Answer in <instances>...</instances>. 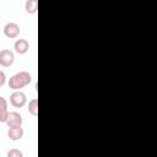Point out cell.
<instances>
[{"label": "cell", "mask_w": 157, "mask_h": 157, "mask_svg": "<svg viewBox=\"0 0 157 157\" xmlns=\"http://www.w3.org/2000/svg\"><path fill=\"white\" fill-rule=\"evenodd\" d=\"M31 81H32V76H31L29 72H27V71H20V72H17V74H15L13 76L10 77V80H9V87L11 90H13V91L21 90L25 86L29 85Z\"/></svg>", "instance_id": "1"}, {"label": "cell", "mask_w": 157, "mask_h": 157, "mask_svg": "<svg viewBox=\"0 0 157 157\" xmlns=\"http://www.w3.org/2000/svg\"><path fill=\"white\" fill-rule=\"evenodd\" d=\"M10 103L15 107V108H22L26 103H27V97L26 94L20 91V90H16L11 93L10 96Z\"/></svg>", "instance_id": "2"}, {"label": "cell", "mask_w": 157, "mask_h": 157, "mask_svg": "<svg viewBox=\"0 0 157 157\" xmlns=\"http://www.w3.org/2000/svg\"><path fill=\"white\" fill-rule=\"evenodd\" d=\"M15 61V55L13 52H11L10 49H2L0 50V65L4 67H9L13 64Z\"/></svg>", "instance_id": "3"}, {"label": "cell", "mask_w": 157, "mask_h": 157, "mask_svg": "<svg viewBox=\"0 0 157 157\" xmlns=\"http://www.w3.org/2000/svg\"><path fill=\"white\" fill-rule=\"evenodd\" d=\"M20 26L16 23V22H7L4 27V34L10 38V39H13V38H17L18 34H20Z\"/></svg>", "instance_id": "4"}, {"label": "cell", "mask_w": 157, "mask_h": 157, "mask_svg": "<svg viewBox=\"0 0 157 157\" xmlns=\"http://www.w3.org/2000/svg\"><path fill=\"white\" fill-rule=\"evenodd\" d=\"M22 115L17 112H9V115L6 118L5 124L9 128H15V126H21L22 125Z\"/></svg>", "instance_id": "5"}, {"label": "cell", "mask_w": 157, "mask_h": 157, "mask_svg": "<svg viewBox=\"0 0 157 157\" xmlns=\"http://www.w3.org/2000/svg\"><path fill=\"white\" fill-rule=\"evenodd\" d=\"M13 48H15L16 53H18V54H26L28 52V49H29V43H28L27 39L20 38V39H17L15 42Z\"/></svg>", "instance_id": "6"}, {"label": "cell", "mask_w": 157, "mask_h": 157, "mask_svg": "<svg viewBox=\"0 0 157 157\" xmlns=\"http://www.w3.org/2000/svg\"><path fill=\"white\" fill-rule=\"evenodd\" d=\"M23 129L21 126H15V128H9V131H7V136L10 137V140L12 141H17L23 137Z\"/></svg>", "instance_id": "7"}, {"label": "cell", "mask_w": 157, "mask_h": 157, "mask_svg": "<svg viewBox=\"0 0 157 157\" xmlns=\"http://www.w3.org/2000/svg\"><path fill=\"white\" fill-rule=\"evenodd\" d=\"M7 115H9L7 101L4 97H0V123H5Z\"/></svg>", "instance_id": "8"}, {"label": "cell", "mask_w": 157, "mask_h": 157, "mask_svg": "<svg viewBox=\"0 0 157 157\" xmlns=\"http://www.w3.org/2000/svg\"><path fill=\"white\" fill-rule=\"evenodd\" d=\"M25 10L28 13H36L38 10V0H26Z\"/></svg>", "instance_id": "9"}, {"label": "cell", "mask_w": 157, "mask_h": 157, "mask_svg": "<svg viewBox=\"0 0 157 157\" xmlns=\"http://www.w3.org/2000/svg\"><path fill=\"white\" fill-rule=\"evenodd\" d=\"M28 112L33 117L38 115V99L37 98H33V99L29 101V103H28Z\"/></svg>", "instance_id": "10"}, {"label": "cell", "mask_w": 157, "mask_h": 157, "mask_svg": "<svg viewBox=\"0 0 157 157\" xmlns=\"http://www.w3.org/2000/svg\"><path fill=\"white\" fill-rule=\"evenodd\" d=\"M7 157H23V153L20 151V150H16V148H12L7 152Z\"/></svg>", "instance_id": "11"}, {"label": "cell", "mask_w": 157, "mask_h": 157, "mask_svg": "<svg viewBox=\"0 0 157 157\" xmlns=\"http://www.w3.org/2000/svg\"><path fill=\"white\" fill-rule=\"evenodd\" d=\"M5 81H6V75H5V72L2 70H0V87L4 86Z\"/></svg>", "instance_id": "12"}]
</instances>
